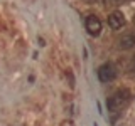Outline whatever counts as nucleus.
<instances>
[{
  "instance_id": "1",
  "label": "nucleus",
  "mask_w": 135,
  "mask_h": 126,
  "mask_svg": "<svg viewBox=\"0 0 135 126\" xmlns=\"http://www.w3.org/2000/svg\"><path fill=\"white\" fill-rule=\"evenodd\" d=\"M130 101V92L127 89H122V91H117L113 96H110L107 99V108L108 111H120L122 108H125Z\"/></svg>"
},
{
  "instance_id": "2",
  "label": "nucleus",
  "mask_w": 135,
  "mask_h": 126,
  "mask_svg": "<svg viewBox=\"0 0 135 126\" xmlns=\"http://www.w3.org/2000/svg\"><path fill=\"white\" fill-rule=\"evenodd\" d=\"M117 77V69L112 62H105L103 66H100L98 69V79L101 82H110Z\"/></svg>"
},
{
  "instance_id": "3",
  "label": "nucleus",
  "mask_w": 135,
  "mask_h": 126,
  "mask_svg": "<svg viewBox=\"0 0 135 126\" xmlns=\"http://www.w3.org/2000/svg\"><path fill=\"white\" fill-rule=\"evenodd\" d=\"M84 27H86L88 34L93 37L100 35V32H101V22L96 15H88L86 20H84Z\"/></svg>"
},
{
  "instance_id": "4",
  "label": "nucleus",
  "mask_w": 135,
  "mask_h": 126,
  "mask_svg": "<svg viewBox=\"0 0 135 126\" xmlns=\"http://www.w3.org/2000/svg\"><path fill=\"white\" fill-rule=\"evenodd\" d=\"M108 25L113 29V30H118V29H122L125 25V17L122 12H118L115 10L113 14H110L108 15Z\"/></svg>"
},
{
  "instance_id": "5",
  "label": "nucleus",
  "mask_w": 135,
  "mask_h": 126,
  "mask_svg": "<svg viewBox=\"0 0 135 126\" xmlns=\"http://www.w3.org/2000/svg\"><path fill=\"white\" fill-rule=\"evenodd\" d=\"M135 45V34H125V35L120 37V40H118V47L120 49H132Z\"/></svg>"
},
{
  "instance_id": "6",
  "label": "nucleus",
  "mask_w": 135,
  "mask_h": 126,
  "mask_svg": "<svg viewBox=\"0 0 135 126\" xmlns=\"http://www.w3.org/2000/svg\"><path fill=\"white\" fill-rule=\"evenodd\" d=\"M115 2H117V3H120V0H115Z\"/></svg>"
}]
</instances>
